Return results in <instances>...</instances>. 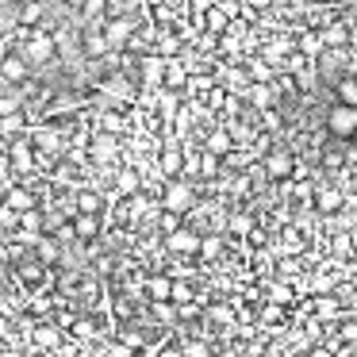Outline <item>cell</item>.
Masks as SVG:
<instances>
[{"instance_id":"obj_1","label":"cell","mask_w":357,"mask_h":357,"mask_svg":"<svg viewBox=\"0 0 357 357\" xmlns=\"http://www.w3.org/2000/svg\"><path fill=\"white\" fill-rule=\"evenodd\" d=\"M54 50H58V43L50 39L43 27H31V31H27V39H24V47H20V54H24L31 66H43V62H50V58H54Z\"/></svg>"},{"instance_id":"obj_2","label":"cell","mask_w":357,"mask_h":357,"mask_svg":"<svg viewBox=\"0 0 357 357\" xmlns=\"http://www.w3.org/2000/svg\"><path fill=\"white\" fill-rule=\"evenodd\" d=\"M162 208H169V211H181V215H188V211L196 208V188L188 185L185 177H173L169 185H165V192H162Z\"/></svg>"},{"instance_id":"obj_3","label":"cell","mask_w":357,"mask_h":357,"mask_svg":"<svg viewBox=\"0 0 357 357\" xmlns=\"http://www.w3.org/2000/svg\"><path fill=\"white\" fill-rule=\"evenodd\" d=\"M326 131L338 135V139H354L357 135V104H334L331 112H326Z\"/></svg>"},{"instance_id":"obj_4","label":"cell","mask_w":357,"mask_h":357,"mask_svg":"<svg viewBox=\"0 0 357 357\" xmlns=\"http://www.w3.org/2000/svg\"><path fill=\"white\" fill-rule=\"evenodd\" d=\"M200 238H204V234L188 231V227L181 223L177 231L165 234V250H169V254H200Z\"/></svg>"},{"instance_id":"obj_5","label":"cell","mask_w":357,"mask_h":357,"mask_svg":"<svg viewBox=\"0 0 357 357\" xmlns=\"http://www.w3.org/2000/svg\"><path fill=\"white\" fill-rule=\"evenodd\" d=\"M27 73H31V62H27L24 54H8L4 58V62H0V77L8 81H27Z\"/></svg>"},{"instance_id":"obj_6","label":"cell","mask_w":357,"mask_h":357,"mask_svg":"<svg viewBox=\"0 0 357 357\" xmlns=\"http://www.w3.org/2000/svg\"><path fill=\"white\" fill-rule=\"evenodd\" d=\"M292 169H296V162H292V154H284V150H277V154L265 158V173H269V177H277V181L292 177Z\"/></svg>"},{"instance_id":"obj_7","label":"cell","mask_w":357,"mask_h":357,"mask_svg":"<svg viewBox=\"0 0 357 357\" xmlns=\"http://www.w3.org/2000/svg\"><path fill=\"white\" fill-rule=\"evenodd\" d=\"M73 231H77V238L93 242L96 234H100V219H96V211H77V215H73Z\"/></svg>"},{"instance_id":"obj_8","label":"cell","mask_w":357,"mask_h":357,"mask_svg":"<svg viewBox=\"0 0 357 357\" xmlns=\"http://www.w3.org/2000/svg\"><path fill=\"white\" fill-rule=\"evenodd\" d=\"M131 31H135L131 20H108V24H104V35H108L112 47H123V43L131 39Z\"/></svg>"},{"instance_id":"obj_9","label":"cell","mask_w":357,"mask_h":357,"mask_svg":"<svg viewBox=\"0 0 357 357\" xmlns=\"http://www.w3.org/2000/svg\"><path fill=\"white\" fill-rule=\"evenodd\" d=\"M162 173L165 177H181V173H185V154H181L177 142H169V150L162 154Z\"/></svg>"},{"instance_id":"obj_10","label":"cell","mask_w":357,"mask_h":357,"mask_svg":"<svg viewBox=\"0 0 357 357\" xmlns=\"http://www.w3.org/2000/svg\"><path fill=\"white\" fill-rule=\"evenodd\" d=\"M4 200H8L20 215H24V211H31V208H39V200H35L31 188H8V192H4Z\"/></svg>"},{"instance_id":"obj_11","label":"cell","mask_w":357,"mask_h":357,"mask_svg":"<svg viewBox=\"0 0 357 357\" xmlns=\"http://www.w3.org/2000/svg\"><path fill=\"white\" fill-rule=\"evenodd\" d=\"M346 204V196L338 192V188H319V196H315V208L323 211V215H334V211Z\"/></svg>"},{"instance_id":"obj_12","label":"cell","mask_w":357,"mask_h":357,"mask_svg":"<svg viewBox=\"0 0 357 357\" xmlns=\"http://www.w3.org/2000/svg\"><path fill=\"white\" fill-rule=\"evenodd\" d=\"M188 81V70H185V62H177V58H165V81L162 85H169V89H181Z\"/></svg>"},{"instance_id":"obj_13","label":"cell","mask_w":357,"mask_h":357,"mask_svg":"<svg viewBox=\"0 0 357 357\" xmlns=\"http://www.w3.org/2000/svg\"><path fill=\"white\" fill-rule=\"evenodd\" d=\"M349 43V31H346V24H331V27H323V47H331V50H342Z\"/></svg>"},{"instance_id":"obj_14","label":"cell","mask_w":357,"mask_h":357,"mask_svg":"<svg viewBox=\"0 0 357 357\" xmlns=\"http://www.w3.org/2000/svg\"><path fill=\"white\" fill-rule=\"evenodd\" d=\"M12 165H16V173H27L31 169V142H12Z\"/></svg>"},{"instance_id":"obj_15","label":"cell","mask_w":357,"mask_h":357,"mask_svg":"<svg viewBox=\"0 0 357 357\" xmlns=\"http://www.w3.org/2000/svg\"><path fill=\"white\" fill-rule=\"evenodd\" d=\"M227 16H231V12H227L223 4H219V8L211 4L208 16H204V27H208V31H215V35H223V31H227Z\"/></svg>"},{"instance_id":"obj_16","label":"cell","mask_w":357,"mask_h":357,"mask_svg":"<svg viewBox=\"0 0 357 357\" xmlns=\"http://www.w3.org/2000/svg\"><path fill=\"white\" fill-rule=\"evenodd\" d=\"M146 296H150V300H169V296H173V280L169 277H150L146 280Z\"/></svg>"},{"instance_id":"obj_17","label":"cell","mask_w":357,"mask_h":357,"mask_svg":"<svg viewBox=\"0 0 357 357\" xmlns=\"http://www.w3.org/2000/svg\"><path fill=\"white\" fill-rule=\"evenodd\" d=\"M58 246H62V238H58V234H54V238L39 234V242H35V250H39V257H43V261H58V254H62Z\"/></svg>"},{"instance_id":"obj_18","label":"cell","mask_w":357,"mask_h":357,"mask_svg":"<svg viewBox=\"0 0 357 357\" xmlns=\"http://www.w3.org/2000/svg\"><path fill=\"white\" fill-rule=\"evenodd\" d=\"M39 24H43V0H31L20 12V27H39Z\"/></svg>"},{"instance_id":"obj_19","label":"cell","mask_w":357,"mask_h":357,"mask_svg":"<svg viewBox=\"0 0 357 357\" xmlns=\"http://www.w3.org/2000/svg\"><path fill=\"white\" fill-rule=\"evenodd\" d=\"M85 50H89V54H93V58L108 54V50H112L108 35H100V31H89V35H85Z\"/></svg>"},{"instance_id":"obj_20","label":"cell","mask_w":357,"mask_h":357,"mask_svg":"<svg viewBox=\"0 0 357 357\" xmlns=\"http://www.w3.org/2000/svg\"><path fill=\"white\" fill-rule=\"evenodd\" d=\"M334 93H338L342 104H357V77H342L338 85H334Z\"/></svg>"},{"instance_id":"obj_21","label":"cell","mask_w":357,"mask_h":357,"mask_svg":"<svg viewBox=\"0 0 357 357\" xmlns=\"http://www.w3.org/2000/svg\"><path fill=\"white\" fill-rule=\"evenodd\" d=\"M139 185H142L139 173H131V169H123V173L116 177V188H119L123 196H135V192H139Z\"/></svg>"},{"instance_id":"obj_22","label":"cell","mask_w":357,"mask_h":357,"mask_svg":"<svg viewBox=\"0 0 357 357\" xmlns=\"http://www.w3.org/2000/svg\"><path fill=\"white\" fill-rule=\"evenodd\" d=\"M204 150H211V154H231V135H227V131L208 135V146H204Z\"/></svg>"},{"instance_id":"obj_23","label":"cell","mask_w":357,"mask_h":357,"mask_svg":"<svg viewBox=\"0 0 357 357\" xmlns=\"http://www.w3.org/2000/svg\"><path fill=\"white\" fill-rule=\"evenodd\" d=\"M200 254L208 257V261H211V257H219V254H223V238H219V234H204V238H200Z\"/></svg>"},{"instance_id":"obj_24","label":"cell","mask_w":357,"mask_h":357,"mask_svg":"<svg viewBox=\"0 0 357 357\" xmlns=\"http://www.w3.org/2000/svg\"><path fill=\"white\" fill-rule=\"evenodd\" d=\"M93 158H96V162H108V158H116V139H108V135H104V139H96Z\"/></svg>"},{"instance_id":"obj_25","label":"cell","mask_w":357,"mask_h":357,"mask_svg":"<svg viewBox=\"0 0 357 357\" xmlns=\"http://www.w3.org/2000/svg\"><path fill=\"white\" fill-rule=\"evenodd\" d=\"M0 227H4V231H16V227H20V211L12 208L8 200L0 204Z\"/></svg>"},{"instance_id":"obj_26","label":"cell","mask_w":357,"mask_h":357,"mask_svg":"<svg viewBox=\"0 0 357 357\" xmlns=\"http://www.w3.org/2000/svg\"><path fill=\"white\" fill-rule=\"evenodd\" d=\"M280 307H284V303L269 300V303H265V307H261V323H265V326H277V323H280V315H284V311H280Z\"/></svg>"},{"instance_id":"obj_27","label":"cell","mask_w":357,"mask_h":357,"mask_svg":"<svg viewBox=\"0 0 357 357\" xmlns=\"http://www.w3.org/2000/svg\"><path fill=\"white\" fill-rule=\"evenodd\" d=\"M227 231H231V234H250V231H254V219H250V215H231V219H227Z\"/></svg>"},{"instance_id":"obj_28","label":"cell","mask_w":357,"mask_h":357,"mask_svg":"<svg viewBox=\"0 0 357 357\" xmlns=\"http://www.w3.org/2000/svg\"><path fill=\"white\" fill-rule=\"evenodd\" d=\"M215 173H219V154L204 150V154H200V177H215Z\"/></svg>"},{"instance_id":"obj_29","label":"cell","mask_w":357,"mask_h":357,"mask_svg":"<svg viewBox=\"0 0 357 357\" xmlns=\"http://www.w3.org/2000/svg\"><path fill=\"white\" fill-rule=\"evenodd\" d=\"M77 208H81V211H96V215H100L104 200H100L96 192H81V196H77Z\"/></svg>"},{"instance_id":"obj_30","label":"cell","mask_w":357,"mask_h":357,"mask_svg":"<svg viewBox=\"0 0 357 357\" xmlns=\"http://www.w3.org/2000/svg\"><path fill=\"white\" fill-rule=\"evenodd\" d=\"M20 227H24V231H31V234H39V227H43V219H39V208L24 211V215H20Z\"/></svg>"},{"instance_id":"obj_31","label":"cell","mask_w":357,"mask_h":357,"mask_svg":"<svg viewBox=\"0 0 357 357\" xmlns=\"http://www.w3.org/2000/svg\"><path fill=\"white\" fill-rule=\"evenodd\" d=\"M108 12V0H85V8H81V16L93 20V16H104Z\"/></svg>"},{"instance_id":"obj_32","label":"cell","mask_w":357,"mask_h":357,"mask_svg":"<svg viewBox=\"0 0 357 357\" xmlns=\"http://www.w3.org/2000/svg\"><path fill=\"white\" fill-rule=\"evenodd\" d=\"M177 227H181V211H169V208H165V215H162V231L169 234V231H177Z\"/></svg>"},{"instance_id":"obj_33","label":"cell","mask_w":357,"mask_h":357,"mask_svg":"<svg viewBox=\"0 0 357 357\" xmlns=\"http://www.w3.org/2000/svg\"><path fill=\"white\" fill-rule=\"evenodd\" d=\"M269 300H277V303H292L296 296H292V288H288V284H273V296H269Z\"/></svg>"},{"instance_id":"obj_34","label":"cell","mask_w":357,"mask_h":357,"mask_svg":"<svg viewBox=\"0 0 357 357\" xmlns=\"http://www.w3.org/2000/svg\"><path fill=\"white\" fill-rule=\"evenodd\" d=\"M250 100H254L257 108H265V104H269L273 96H269V89H265V85H257V89H250Z\"/></svg>"},{"instance_id":"obj_35","label":"cell","mask_w":357,"mask_h":357,"mask_svg":"<svg viewBox=\"0 0 357 357\" xmlns=\"http://www.w3.org/2000/svg\"><path fill=\"white\" fill-rule=\"evenodd\" d=\"M169 300H173V303H188V300H192V288H188V284H173V296H169Z\"/></svg>"},{"instance_id":"obj_36","label":"cell","mask_w":357,"mask_h":357,"mask_svg":"<svg viewBox=\"0 0 357 357\" xmlns=\"http://www.w3.org/2000/svg\"><path fill=\"white\" fill-rule=\"evenodd\" d=\"M35 338H39L43 346H50V342L58 338V331H47V326H39V331H35Z\"/></svg>"},{"instance_id":"obj_37","label":"cell","mask_w":357,"mask_h":357,"mask_svg":"<svg viewBox=\"0 0 357 357\" xmlns=\"http://www.w3.org/2000/svg\"><path fill=\"white\" fill-rule=\"evenodd\" d=\"M342 338H346V342H357V323H342Z\"/></svg>"},{"instance_id":"obj_38","label":"cell","mask_w":357,"mask_h":357,"mask_svg":"<svg viewBox=\"0 0 357 357\" xmlns=\"http://www.w3.org/2000/svg\"><path fill=\"white\" fill-rule=\"evenodd\" d=\"M73 334H81V338H89V334H93V323H89V319H81V323H73Z\"/></svg>"},{"instance_id":"obj_39","label":"cell","mask_w":357,"mask_h":357,"mask_svg":"<svg viewBox=\"0 0 357 357\" xmlns=\"http://www.w3.org/2000/svg\"><path fill=\"white\" fill-rule=\"evenodd\" d=\"M8 54H12V43L4 39V35H0V62H4V58H8Z\"/></svg>"},{"instance_id":"obj_40","label":"cell","mask_w":357,"mask_h":357,"mask_svg":"<svg viewBox=\"0 0 357 357\" xmlns=\"http://www.w3.org/2000/svg\"><path fill=\"white\" fill-rule=\"evenodd\" d=\"M104 127H108V131H119L123 123H119V116H104Z\"/></svg>"},{"instance_id":"obj_41","label":"cell","mask_w":357,"mask_h":357,"mask_svg":"<svg viewBox=\"0 0 357 357\" xmlns=\"http://www.w3.org/2000/svg\"><path fill=\"white\" fill-rule=\"evenodd\" d=\"M346 234H349V246L357 250V215H354V223H349V231H346Z\"/></svg>"},{"instance_id":"obj_42","label":"cell","mask_w":357,"mask_h":357,"mask_svg":"<svg viewBox=\"0 0 357 357\" xmlns=\"http://www.w3.org/2000/svg\"><path fill=\"white\" fill-rule=\"evenodd\" d=\"M211 319H219V323H227V319H231V311H227V307H215V311H211Z\"/></svg>"},{"instance_id":"obj_43","label":"cell","mask_w":357,"mask_h":357,"mask_svg":"<svg viewBox=\"0 0 357 357\" xmlns=\"http://www.w3.org/2000/svg\"><path fill=\"white\" fill-rule=\"evenodd\" d=\"M211 4H215V0H192V8H196V12H208Z\"/></svg>"},{"instance_id":"obj_44","label":"cell","mask_w":357,"mask_h":357,"mask_svg":"<svg viewBox=\"0 0 357 357\" xmlns=\"http://www.w3.org/2000/svg\"><path fill=\"white\" fill-rule=\"evenodd\" d=\"M246 4H250V8H269L273 0H246Z\"/></svg>"},{"instance_id":"obj_45","label":"cell","mask_w":357,"mask_h":357,"mask_svg":"<svg viewBox=\"0 0 357 357\" xmlns=\"http://www.w3.org/2000/svg\"><path fill=\"white\" fill-rule=\"evenodd\" d=\"M66 4H70L73 12H81V8H85V0H66Z\"/></svg>"},{"instance_id":"obj_46","label":"cell","mask_w":357,"mask_h":357,"mask_svg":"<svg viewBox=\"0 0 357 357\" xmlns=\"http://www.w3.org/2000/svg\"><path fill=\"white\" fill-rule=\"evenodd\" d=\"M349 188H354V196H357V169L349 173Z\"/></svg>"},{"instance_id":"obj_47","label":"cell","mask_w":357,"mask_h":357,"mask_svg":"<svg viewBox=\"0 0 357 357\" xmlns=\"http://www.w3.org/2000/svg\"><path fill=\"white\" fill-rule=\"evenodd\" d=\"M8 4H16V0H0V8H8Z\"/></svg>"},{"instance_id":"obj_48","label":"cell","mask_w":357,"mask_h":357,"mask_svg":"<svg viewBox=\"0 0 357 357\" xmlns=\"http://www.w3.org/2000/svg\"><path fill=\"white\" fill-rule=\"evenodd\" d=\"M16 4H31V0H16Z\"/></svg>"},{"instance_id":"obj_49","label":"cell","mask_w":357,"mask_h":357,"mask_svg":"<svg viewBox=\"0 0 357 357\" xmlns=\"http://www.w3.org/2000/svg\"><path fill=\"white\" fill-rule=\"evenodd\" d=\"M354 139H357V135H354Z\"/></svg>"}]
</instances>
